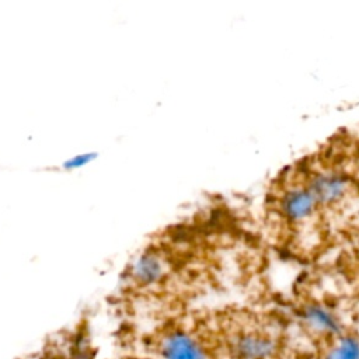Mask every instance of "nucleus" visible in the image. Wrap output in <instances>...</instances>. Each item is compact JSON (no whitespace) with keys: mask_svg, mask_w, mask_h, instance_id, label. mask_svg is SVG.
<instances>
[{"mask_svg":"<svg viewBox=\"0 0 359 359\" xmlns=\"http://www.w3.org/2000/svg\"><path fill=\"white\" fill-rule=\"evenodd\" d=\"M94 156H95V153H87V154L74 156V157H72L69 161L65 163V167H66V168H79V167L87 164L90 160H93Z\"/></svg>","mask_w":359,"mask_h":359,"instance_id":"9","label":"nucleus"},{"mask_svg":"<svg viewBox=\"0 0 359 359\" xmlns=\"http://www.w3.org/2000/svg\"><path fill=\"white\" fill-rule=\"evenodd\" d=\"M279 348L278 338L259 328L237 330L227 339V351L233 359H275Z\"/></svg>","mask_w":359,"mask_h":359,"instance_id":"5","label":"nucleus"},{"mask_svg":"<svg viewBox=\"0 0 359 359\" xmlns=\"http://www.w3.org/2000/svg\"><path fill=\"white\" fill-rule=\"evenodd\" d=\"M321 359H359V332L345 330L330 339Z\"/></svg>","mask_w":359,"mask_h":359,"instance_id":"8","label":"nucleus"},{"mask_svg":"<svg viewBox=\"0 0 359 359\" xmlns=\"http://www.w3.org/2000/svg\"><path fill=\"white\" fill-rule=\"evenodd\" d=\"M95 351L83 327L57 334L29 359H94Z\"/></svg>","mask_w":359,"mask_h":359,"instance_id":"7","label":"nucleus"},{"mask_svg":"<svg viewBox=\"0 0 359 359\" xmlns=\"http://www.w3.org/2000/svg\"><path fill=\"white\" fill-rule=\"evenodd\" d=\"M273 202L279 219L294 231L314 230L323 222L324 212L299 170L278 184Z\"/></svg>","mask_w":359,"mask_h":359,"instance_id":"1","label":"nucleus"},{"mask_svg":"<svg viewBox=\"0 0 359 359\" xmlns=\"http://www.w3.org/2000/svg\"><path fill=\"white\" fill-rule=\"evenodd\" d=\"M160 359H213L208 342L195 331L172 325L164 330L156 341Z\"/></svg>","mask_w":359,"mask_h":359,"instance_id":"3","label":"nucleus"},{"mask_svg":"<svg viewBox=\"0 0 359 359\" xmlns=\"http://www.w3.org/2000/svg\"><path fill=\"white\" fill-rule=\"evenodd\" d=\"M296 316L302 328L317 338L330 341L345 331L341 314L328 303L317 299L302 302L297 306Z\"/></svg>","mask_w":359,"mask_h":359,"instance_id":"4","label":"nucleus"},{"mask_svg":"<svg viewBox=\"0 0 359 359\" xmlns=\"http://www.w3.org/2000/svg\"><path fill=\"white\" fill-rule=\"evenodd\" d=\"M172 269L170 255L161 247H146L129 265L130 282L139 289H151L161 285Z\"/></svg>","mask_w":359,"mask_h":359,"instance_id":"6","label":"nucleus"},{"mask_svg":"<svg viewBox=\"0 0 359 359\" xmlns=\"http://www.w3.org/2000/svg\"><path fill=\"white\" fill-rule=\"evenodd\" d=\"M299 172L316 196L324 215L345 208L359 194L356 180L344 167L314 164L309 168H299Z\"/></svg>","mask_w":359,"mask_h":359,"instance_id":"2","label":"nucleus"}]
</instances>
